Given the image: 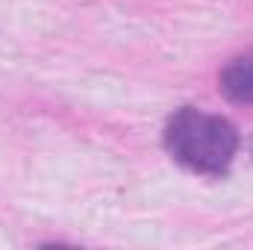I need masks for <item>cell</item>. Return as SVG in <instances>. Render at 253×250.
<instances>
[{
	"mask_svg": "<svg viewBox=\"0 0 253 250\" xmlns=\"http://www.w3.org/2000/svg\"><path fill=\"white\" fill-rule=\"evenodd\" d=\"M221 91L233 103H253V53H245L224 68Z\"/></svg>",
	"mask_w": 253,
	"mask_h": 250,
	"instance_id": "7a4b0ae2",
	"label": "cell"
},
{
	"mask_svg": "<svg viewBox=\"0 0 253 250\" xmlns=\"http://www.w3.org/2000/svg\"><path fill=\"white\" fill-rule=\"evenodd\" d=\"M165 147L183 168L218 177L230 168L239 147V135L227 118L186 106L168 118Z\"/></svg>",
	"mask_w": 253,
	"mask_h": 250,
	"instance_id": "6da1fadb",
	"label": "cell"
}]
</instances>
